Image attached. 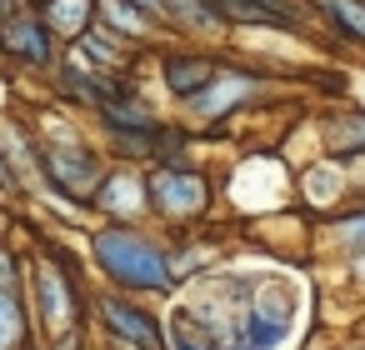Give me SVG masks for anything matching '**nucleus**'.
I'll use <instances>...</instances> for the list:
<instances>
[{"instance_id":"nucleus-1","label":"nucleus","mask_w":365,"mask_h":350,"mask_svg":"<svg viewBox=\"0 0 365 350\" xmlns=\"http://www.w3.org/2000/svg\"><path fill=\"white\" fill-rule=\"evenodd\" d=\"M245 290L250 275H200L190 295H175L165 315L170 350H245Z\"/></svg>"},{"instance_id":"nucleus-2","label":"nucleus","mask_w":365,"mask_h":350,"mask_svg":"<svg viewBox=\"0 0 365 350\" xmlns=\"http://www.w3.org/2000/svg\"><path fill=\"white\" fill-rule=\"evenodd\" d=\"M91 260L106 275L110 290L125 295H170L175 290V270H170V245L140 225H120L106 220L91 235Z\"/></svg>"},{"instance_id":"nucleus-3","label":"nucleus","mask_w":365,"mask_h":350,"mask_svg":"<svg viewBox=\"0 0 365 350\" xmlns=\"http://www.w3.org/2000/svg\"><path fill=\"white\" fill-rule=\"evenodd\" d=\"M26 290H31V315L51 340L86 330V285H81V260H71L66 245L46 240L36 260H26Z\"/></svg>"},{"instance_id":"nucleus-4","label":"nucleus","mask_w":365,"mask_h":350,"mask_svg":"<svg viewBox=\"0 0 365 350\" xmlns=\"http://www.w3.org/2000/svg\"><path fill=\"white\" fill-rule=\"evenodd\" d=\"M36 150H41V180L51 185V195L66 200V205H76V210H91L101 180L110 175V160L96 145H86L76 130H66L61 140L41 135Z\"/></svg>"},{"instance_id":"nucleus-5","label":"nucleus","mask_w":365,"mask_h":350,"mask_svg":"<svg viewBox=\"0 0 365 350\" xmlns=\"http://www.w3.org/2000/svg\"><path fill=\"white\" fill-rule=\"evenodd\" d=\"M300 325V295L285 275H250L245 290V350H285Z\"/></svg>"},{"instance_id":"nucleus-6","label":"nucleus","mask_w":365,"mask_h":350,"mask_svg":"<svg viewBox=\"0 0 365 350\" xmlns=\"http://www.w3.org/2000/svg\"><path fill=\"white\" fill-rule=\"evenodd\" d=\"M145 190H150V215L170 220V225H195L210 200H215V185L205 170H195L190 160H175V165H145Z\"/></svg>"},{"instance_id":"nucleus-7","label":"nucleus","mask_w":365,"mask_h":350,"mask_svg":"<svg viewBox=\"0 0 365 350\" xmlns=\"http://www.w3.org/2000/svg\"><path fill=\"white\" fill-rule=\"evenodd\" d=\"M96 320H101L106 340H125V345H140V350H170V340H165V315H155L140 295L106 290V295L96 300Z\"/></svg>"},{"instance_id":"nucleus-8","label":"nucleus","mask_w":365,"mask_h":350,"mask_svg":"<svg viewBox=\"0 0 365 350\" xmlns=\"http://www.w3.org/2000/svg\"><path fill=\"white\" fill-rule=\"evenodd\" d=\"M0 51H6L11 61H21V66H31V71H56L61 56H66L61 36L31 6H21V11H11L6 21H0Z\"/></svg>"},{"instance_id":"nucleus-9","label":"nucleus","mask_w":365,"mask_h":350,"mask_svg":"<svg viewBox=\"0 0 365 350\" xmlns=\"http://www.w3.org/2000/svg\"><path fill=\"white\" fill-rule=\"evenodd\" d=\"M265 86H270V81L255 76V71H225V66H220V71L210 76V86H200V91L185 101V110H190V120L215 125V120H230L235 110H245Z\"/></svg>"},{"instance_id":"nucleus-10","label":"nucleus","mask_w":365,"mask_h":350,"mask_svg":"<svg viewBox=\"0 0 365 350\" xmlns=\"http://www.w3.org/2000/svg\"><path fill=\"white\" fill-rule=\"evenodd\" d=\"M91 210H101L106 220H120V225H140V220L150 215L145 170H135V165H110V175L101 180Z\"/></svg>"},{"instance_id":"nucleus-11","label":"nucleus","mask_w":365,"mask_h":350,"mask_svg":"<svg viewBox=\"0 0 365 350\" xmlns=\"http://www.w3.org/2000/svg\"><path fill=\"white\" fill-rule=\"evenodd\" d=\"M56 76V86H61V96L76 105V110H101L106 105V91H110V71H96L81 51H66L61 56V66L51 71Z\"/></svg>"},{"instance_id":"nucleus-12","label":"nucleus","mask_w":365,"mask_h":350,"mask_svg":"<svg viewBox=\"0 0 365 350\" xmlns=\"http://www.w3.org/2000/svg\"><path fill=\"white\" fill-rule=\"evenodd\" d=\"M215 71H220V66H215L210 56H200V51H165V56H160V81H165V91L180 96V101H190L200 86H210Z\"/></svg>"},{"instance_id":"nucleus-13","label":"nucleus","mask_w":365,"mask_h":350,"mask_svg":"<svg viewBox=\"0 0 365 350\" xmlns=\"http://www.w3.org/2000/svg\"><path fill=\"white\" fill-rule=\"evenodd\" d=\"M160 21L180 36H225L230 21L215 11V0H160Z\"/></svg>"},{"instance_id":"nucleus-14","label":"nucleus","mask_w":365,"mask_h":350,"mask_svg":"<svg viewBox=\"0 0 365 350\" xmlns=\"http://www.w3.org/2000/svg\"><path fill=\"white\" fill-rule=\"evenodd\" d=\"M76 51L96 66V71H110V76H125V61H130V41L120 36V31H110L106 21H96L81 41H76Z\"/></svg>"},{"instance_id":"nucleus-15","label":"nucleus","mask_w":365,"mask_h":350,"mask_svg":"<svg viewBox=\"0 0 365 350\" xmlns=\"http://www.w3.org/2000/svg\"><path fill=\"white\" fill-rule=\"evenodd\" d=\"M215 11L230 26H275V31H295V11L285 0H215Z\"/></svg>"},{"instance_id":"nucleus-16","label":"nucleus","mask_w":365,"mask_h":350,"mask_svg":"<svg viewBox=\"0 0 365 350\" xmlns=\"http://www.w3.org/2000/svg\"><path fill=\"white\" fill-rule=\"evenodd\" d=\"M345 190H350V175H345V165H335V160H320V165L300 170V195H305L315 210L340 205V200H345Z\"/></svg>"},{"instance_id":"nucleus-17","label":"nucleus","mask_w":365,"mask_h":350,"mask_svg":"<svg viewBox=\"0 0 365 350\" xmlns=\"http://www.w3.org/2000/svg\"><path fill=\"white\" fill-rule=\"evenodd\" d=\"M96 21H106L125 41H150L155 36V16L145 6H135V0H96Z\"/></svg>"},{"instance_id":"nucleus-18","label":"nucleus","mask_w":365,"mask_h":350,"mask_svg":"<svg viewBox=\"0 0 365 350\" xmlns=\"http://www.w3.org/2000/svg\"><path fill=\"white\" fill-rule=\"evenodd\" d=\"M41 16L61 41H81L96 26V0H41Z\"/></svg>"},{"instance_id":"nucleus-19","label":"nucleus","mask_w":365,"mask_h":350,"mask_svg":"<svg viewBox=\"0 0 365 350\" xmlns=\"http://www.w3.org/2000/svg\"><path fill=\"white\" fill-rule=\"evenodd\" d=\"M325 150H330L335 165H355V160H365V110L340 115V120L325 130Z\"/></svg>"},{"instance_id":"nucleus-20","label":"nucleus","mask_w":365,"mask_h":350,"mask_svg":"<svg viewBox=\"0 0 365 350\" xmlns=\"http://www.w3.org/2000/svg\"><path fill=\"white\" fill-rule=\"evenodd\" d=\"M165 245H170L175 285H185L190 270H195V275H210V265L220 260V245H215V240H195V235H185V240H165Z\"/></svg>"},{"instance_id":"nucleus-21","label":"nucleus","mask_w":365,"mask_h":350,"mask_svg":"<svg viewBox=\"0 0 365 350\" xmlns=\"http://www.w3.org/2000/svg\"><path fill=\"white\" fill-rule=\"evenodd\" d=\"M0 350H31V305L21 290H0Z\"/></svg>"},{"instance_id":"nucleus-22","label":"nucleus","mask_w":365,"mask_h":350,"mask_svg":"<svg viewBox=\"0 0 365 350\" xmlns=\"http://www.w3.org/2000/svg\"><path fill=\"white\" fill-rule=\"evenodd\" d=\"M320 16L355 46H365V0H320Z\"/></svg>"},{"instance_id":"nucleus-23","label":"nucleus","mask_w":365,"mask_h":350,"mask_svg":"<svg viewBox=\"0 0 365 350\" xmlns=\"http://www.w3.org/2000/svg\"><path fill=\"white\" fill-rule=\"evenodd\" d=\"M335 240L355 255V250H365V210H345V215H335Z\"/></svg>"},{"instance_id":"nucleus-24","label":"nucleus","mask_w":365,"mask_h":350,"mask_svg":"<svg viewBox=\"0 0 365 350\" xmlns=\"http://www.w3.org/2000/svg\"><path fill=\"white\" fill-rule=\"evenodd\" d=\"M21 190H26V180H21V170L11 165L6 145H0V195H21Z\"/></svg>"},{"instance_id":"nucleus-25","label":"nucleus","mask_w":365,"mask_h":350,"mask_svg":"<svg viewBox=\"0 0 365 350\" xmlns=\"http://www.w3.org/2000/svg\"><path fill=\"white\" fill-rule=\"evenodd\" d=\"M350 280H360V290H365V250L350 255Z\"/></svg>"},{"instance_id":"nucleus-26","label":"nucleus","mask_w":365,"mask_h":350,"mask_svg":"<svg viewBox=\"0 0 365 350\" xmlns=\"http://www.w3.org/2000/svg\"><path fill=\"white\" fill-rule=\"evenodd\" d=\"M11 11H21V0H0V21H6Z\"/></svg>"},{"instance_id":"nucleus-27","label":"nucleus","mask_w":365,"mask_h":350,"mask_svg":"<svg viewBox=\"0 0 365 350\" xmlns=\"http://www.w3.org/2000/svg\"><path fill=\"white\" fill-rule=\"evenodd\" d=\"M135 6H145V11H150V16L160 21V0H135Z\"/></svg>"},{"instance_id":"nucleus-28","label":"nucleus","mask_w":365,"mask_h":350,"mask_svg":"<svg viewBox=\"0 0 365 350\" xmlns=\"http://www.w3.org/2000/svg\"><path fill=\"white\" fill-rule=\"evenodd\" d=\"M350 350H365V345H350Z\"/></svg>"},{"instance_id":"nucleus-29","label":"nucleus","mask_w":365,"mask_h":350,"mask_svg":"<svg viewBox=\"0 0 365 350\" xmlns=\"http://www.w3.org/2000/svg\"><path fill=\"white\" fill-rule=\"evenodd\" d=\"M0 225H6V220H0Z\"/></svg>"},{"instance_id":"nucleus-30","label":"nucleus","mask_w":365,"mask_h":350,"mask_svg":"<svg viewBox=\"0 0 365 350\" xmlns=\"http://www.w3.org/2000/svg\"><path fill=\"white\" fill-rule=\"evenodd\" d=\"M46 350H51V345H46Z\"/></svg>"}]
</instances>
